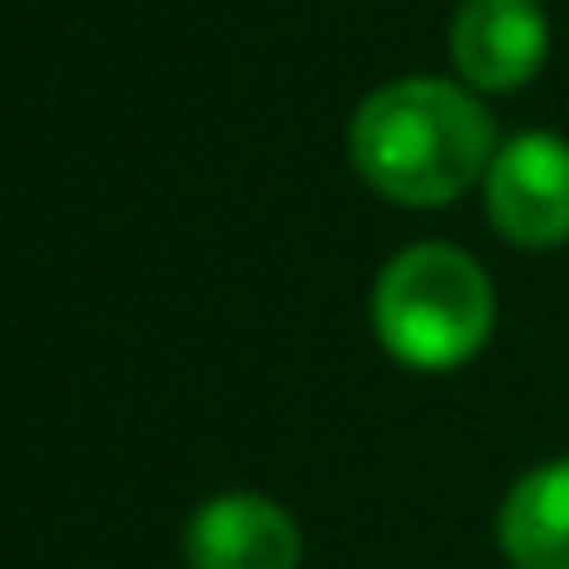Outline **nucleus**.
I'll return each instance as SVG.
<instances>
[{
	"label": "nucleus",
	"instance_id": "nucleus-3",
	"mask_svg": "<svg viewBox=\"0 0 569 569\" xmlns=\"http://www.w3.org/2000/svg\"><path fill=\"white\" fill-rule=\"evenodd\" d=\"M487 216L520 249H559L569 238V144L559 133H520L487 167Z\"/></svg>",
	"mask_w": 569,
	"mask_h": 569
},
{
	"label": "nucleus",
	"instance_id": "nucleus-1",
	"mask_svg": "<svg viewBox=\"0 0 569 569\" xmlns=\"http://www.w3.org/2000/svg\"><path fill=\"white\" fill-rule=\"evenodd\" d=\"M498 156L492 117L476 94L442 78H398L349 122L355 172L392 204H448L487 178Z\"/></svg>",
	"mask_w": 569,
	"mask_h": 569
},
{
	"label": "nucleus",
	"instance_id": "nucleus-4",
	"mask_svg": "<svg viewBox=\"0 0 569 569\" xmlns=\"http://www.w3.org/2000/svg\"><path fill=\"white\" fill-rule=\"evenodd\" d=\"M448 50L470 89L509 94L548 61V11L537 0H465L453 11Z\"/></svg>",
	"mask_w": 569,
	"mask_h": 569
},
{
	"label": "nucleus",
	"instance_id": "nucleus-5",
	"mask_svg": "<svg viewBox=\"0 0 569 569\" xmlns=\"http://www.w3.org/2000/svg\"><path fill=\"white\" fill-rule=\"evenodd\" d=\"M189 569H299V526L254 492L210 498L183 531Z\"/></svg>",
	"mask_w": 569,
	"mask_h": 569
},
{
	"label": "nucleus",
	"instance_id": "nucleus-2",
	"mask_svg": "<svg viewBox=\"0 0 569 569\" xmlns=\"http://www.w3.org/2000/svg\"><path fill=\"white\" fill-rule=\"evenodd\" d=\"M381 349L409 371H453L492 338L498 299L487 271L453 243H409L387 260L371 293Z\"/></svg>",
	"mask_w": 569,
	"mask_h": 569
},
{
	"label": "nucleus",
	"instance_id": "nucleus-6",
	"mask_svg": "<svg viewBox=\"0 0 569 569\" xmlns=\"http://www.w3.org/2000/svg\"><path fill=\"white\" fill-rule=\"evenodd\" d=\"M498 542L515 569H569V459L515 481L498 515Z\"/></svg>",
	"mask_w": 569,
	"mask_h": 569
}]
</instances>
